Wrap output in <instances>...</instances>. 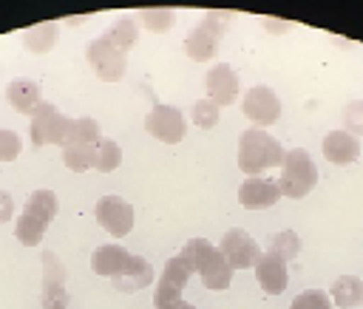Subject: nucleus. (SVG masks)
<instances>
[{
	"label": "nucleus",
	"instance_id": "1",
	"mask_svg": "<svg viewBox=\"0 0 363 309\" xmlns=\"http://www.w3.org/2000/svg\"><path fill=\"white\" fill-rule=\"evenodd\" d=\"M284 156L286 153L281 142L264 128H247L238 136V170H244L247 176H258L261 170L281 167Z\"/></svg>",
	"mask_w": 363,
	"mask_h": 309
},
{
	"label": "nucleus",
	"instance_id": "2",
	"mask_svg": "<svg viewBox=\"0 0 363 309\" xmlns=\"http://www.w3.org/2000/svg\"><path fill=\"white\" fill-rule=\"evenodd\" d=\"M184 261L193 266V272L201 278V283L213 292L227 289L233 281V266L227 264V258L221 255V249L216 244H210L207 238H190L182 247Z\"/></svg>",
	"mask_w": 363,
	"mask_h": 309
},
{
	"label": "nucleus",
	"instance_id": "3",
	"mask_svg": "<svg viewBox=\"0 0 363 309\" xmlns=\"http://www.w3.org/2000/svg\"><path fill=\"white\" fill-rule=\"evenodd\" d=\"M57 196L51 190H34L26 204H23V213L17 215V224H14V238L23 244V247H37L48 230V224L54 221L57 215Z\"/></svg>",
	"mask_w": 363,
	"mask_h": 309
},
{
	"label": "nucleus",
	"instance_id": "4",
	"mask_svg": "<svg viewBox=\"0 0 363 309\" xmlns=\"http://www.w3.org/2000/svg\"><path fill=\"white\" fill-rule=\"evenodd\" d=\"M315 184H318V167H315L312 156L303 147L286 150L284 164H281V176H278L281 196H286V198H303V196H309L315 190Z\"/></svg>",
	"mask_w": 363,
	"mask_h": 309
},
{
	"label": "nucleus",
	"instance_id": "5",
	"mask_svg": "<svg viewBox=\"0 0 363 309\" xmlns=\"http://www.w3.org/2000/svg\"><path fill=\"white\" fill-rule=\"evenodd\" d=\"M85 60L88 65L94 68V74L102 79V82H119L125 77V68H128V57L125 51H119L111 40L105 37H96L85 45Z\"/></svg>",
	"mask_w": 363,
	"mask_h": 309
},
{
	"label": "nucleus",
	"instance_id": "6",
	"mask_svg": "<svg viewBox=\"0 0 363 309\" xmlns=\"http://www.w3.org/2000/svg\"><path fill=\"white\" fill-rule=\"evenodd\" d=\"M221 34H224V14L221 11H210L199 26H193V31L184 40V48H187L190 60H196V62L213 60L216 51H218Z\"/></svg>",
	"mask_w": 363,
	"mask_h": 309
},
{
	"label": "nucleus",
	"instance_id": "7",
	"mask_svg": "<svg viewBox=\"0 0 363 309\" xmlns=\"http://www.w3.org/2000/svg\"><path fill=\"white\" fill-rule=\"evenodd\" d=\"M218 249H221V255L227 258V264L233 266V272L235 269H255V264L261 261V247H258V241L247 232V230H241V227H230L224 235H221V241H218Z\"/></svg>",
	"mask_w": 363,
	"mask_h": 309
},
{
	"label": "nucleus",
	"instance_id": "8",
	"mask_svg": "<svg viewBox=\"0 0 363 309\" xmlns=\"http://www.w3.org/2000/svg\"><path fill=\"white\" fill-rule=\"evenodd\" d=\"M68 125H71V119L62 116L54 102H43L31 113V142L37 147H43V145H60L62 147L65 133H68Z\"/></svg>",
	"mask_w": 363,
	"mask_h": 309
},
{
	"label": "nucleus",
	"instance_id": "9",
	"mask_svg": "<svg viewBox=\"0 0 363 309\" xmlns=\"http://www.w3.org/2000/svg\"><path fill=\"white\" fill-rule=\"evenodd\" d=\"M145 130L153 139L164 142V145H179L187 136V122H184L179 108H173V105H153L147 111V116H145Z\"/></svg>",
	"mask_w": 363,
	"mask_h": 309
},
{
	"label": "nucleus",
	"instance_id": "10",
	"mask_svg": "<svg viewBox=\"0 0 363 309\" xmlns=\"http://www.w3.org/2000/svg\"><path fill=\"white\" fill-rule=\"evenodd\" d=\"M94 215L96 224L113 238H125L133 230V207L119 196H102L94 207Z\"/></svg>",
	"mask_w": 363,
	"mask_h": 309
},
{
	"label": "nucleus",
	"instance_id": "11",
	"mask_svg": "<svg viewBox=\"0 0 363 309\" xmlns=\"http://www.w3.org/2000/svg\"><path fill=\"white\" fill-rule=\"evenodd\" d=\"M241 113L258 128L272 125L281 116V96L267 85H252L241 96Z\"/></svg>",
	"mask_w": 363,
	"mask_h": 309
},
{
	"label": "nucleus",
	"instance_id": "12",
	"mask_svg": "<svg viewBox=\"0 0 363 309\" xmlns=\"http://www.w3.org/2000/svg\"><path fill=\"white\" fill-rule=\"evenodd\" d=\"M68 289H65V266L57 252H43V309H65Z\"/></svg>",
	"mask_w": 363,
	"mask_h": 309
},
{
	"label": "nucleus",
	"instance_id": "13",
	"mask_svg": "<svg viewBox=\"0 0 363 309\" xmlns=\"http://www.w3.org/2000/svg\"><path fill=\"white\" fill-rule=\"evenodd\" d=\"M204 91H207V99H213L218 108L233 105L238 99V74H235V68L227 65V62L213 65L204 77Z\"/></svg>",
	"mask_w": 363,
	"mask_h": 309
},
{
	"label": "nucleus",
	"instance_id": "14",
	"mask_svg": "<svg viewBox=\"0 0 363 309\" xmlns=\"http://www.w3.org/2000/svg\"><path fill=\"white\" fill-rule=\"evenodd\" d=\"M278 198H281L278 181H269L261 176H247L238 187V201L247 210H267V207L278 204Z\"/></svg>",
	"mask_w": 363,
	"mask_h": 309
},
{
	"label": "nucleus",
	"instance_id": "15",
	"mask_svg": "<svg viewBox=\"0 0 363 309\" xmlns=\"http://www.w3.org/2000/svg\"><path fill=\"white\" fill-rule=\"evenodd\" d=\"M130 258H133V252H128L125 247H119V244H102V247H96L94 255H91V269H94L96 275L113 281V278H119V275L128 269Z\"/></svg>",
	"mask_w": 363,
	"mask_h": 309
},
{
	"label": "nucleus",
	"instance_id": "16",
	"mask_svg": "<svg viewBox=\"0 0 363 309\" xmlns=\"http://www.w3.org/2000/svg\"><path fill=\"white\" fill-rule=\"evenodd\" d=\"M255 281L261 283V289L267 295H281L289 283V269H286V261L272 255V252H264L261 261L255 264Z\"/></svg>",
	"mask_w": 363,
	"mask_h": 309
},
{
	"label": "nucleus",
	"instance_id": "17",
	"mask_svg": "<svg viewBox=\"0 0 363 309\" xmlns=\"http://www.w3.org/2000/svg\"><path fill=\"white\" fill-rule=\"evenodd\" d=\"M320 150H323V159L326 162H332V164H349V162H354L360 156V139L340 128V130H332V133L323 136Z\"/></svg>",
	"mask_w": 363,
	"mask_h": 309
},
{
	"label": "nucleus",
	"instance_id": "18",
	"mask_svg": "<svg viewBox=\"0 0 363 309\" xmlns=\"http://www.w3.org/2000/svg\"><path fill=\"white\" fill-rule=\"evenodd\" d=\"M6 99L9 105L17 111V113H34L40 105H43V91H40V82L37 79H28V77H17L9 82L6 88Z\"/></svg>",
	"mask_w": 363,
	"mask_h": 309
},
{
	"label": "nucleus",
	"instance_id": "19",
	"mask_svg": "<svg viewBox=\"0 0 363 309\" xmlns=\"http://www.w3.org/2000/svg\"><path fill=\"white\" fill-rule=\"evenodd\" d=\"M150 283H153V266L142 255H133L130 264H128V269L119 278H113V286L119 292H136V289H145Z\"/></svg>",
	"mask_w": 363,
	"mask_h": 309
},
{
	"label": "nucleus",
	"instance_id": "20",
	"mask_svg": "<svg viewBox=\"0 0 363 309\" xmlns=\"http://www.w3.org/2000/svg\"><path fill=\"white\" fill-rule=\"evenodd\" d=\"M329 298H332L335 306L352 309V306H357V303L363 300V281H360L357 275H340V278L332 281Z\"/></svg>",
	"mask_w": 363,
	"mask_h": 309
},
{
	"label": "nucleus",
	"instance_id": "21",
	"mask_svg": "<svg viewBox=\"0 0 363 309\" xmlns=\"http://www.w3.org/2000/svg\"><path fill=\"white\" fill-rule=\"evenodd\" d=\"M102 136H99V122L94 116H77L71 119L68 125V133H65V145H96Z\"/></svg>",
	"mask_w": 363,
	"mask_h": 309
},
{
	"label": "nucleus",
	"instance_id": "22",
	"mask_svg": "<svg viewBox=\"0 0 363 309\" xmlns=\"http://www.w3.org/2000/svg\"><path fill=\"white\" fill-rule=\"evenodd\" d=\"M54 43H57V26L54 23H37V26L23 31V45L31 48L34 54L48 51Z\"/></svg>",
	"mask_w": 363,
	"mask_h": 309
},
{
	"label": "nucleus",
	"instance_id": "23",
	"mask_svg": "<svg viewBox=\"0 0 363 309\" xmlns=\"http://www.w3.org/2000/svg\"><path fill=\"white\" fill-rule=\"evenodd\" d=\"M94 162H96V145H65L62 147V164L68 170L82 173L94 167Z\"/></svg>",
	"mask_w": 363,
	"mask_h": 309
},
{
	"label": "nucleus",
	"instance_id": "24",
	"mask_svg": "<svg viewBox=\"0 0 363 309\" xmlns=\"http://www.w3.org/2000/svg\"><path fill=\"white\" fill-rule=\"evenodd\" d=\"M267 252H272V255H278V258H284V261H292V258L301 252V238H298V232H295V230H281V232L269 235V238H267Z\"/></svg>",
	"mask_w": 363,
	"mask_h": 309
},
{
	"label": "nucleus",
	"instance_id": "25",
	"mask_svg": "<svg viewBox=\"0 0 363 309\" xmlns=\"http://www.w3.org/2000/svg\"><path fill=\"white\" fill-rule=\"evenodd\" d=\"M193 275H196L193 266H190V264L184 261V255L179 252V255H173V258L164 261V269H162V278H159V281H164V283H170V286H176V289H184Z\"/></svg>",
	"mask_w": 363,
	"mask_h": 309
},
{
	"label": "nucleus",
	"instance_id": "26",
	"mask_svg": "<svg viewBox=\"0 0 363 309\" xmlns=\"http://www.w3.org/2000/svg\"><path fill=\"white\" fill-rule=\"evenodd\" d=\"M105 40H111L119 51H128L130 45H136V23H133V17H119V20H113V26L102 34Z\"/></svg>",
	"mask_w": 363,
	"mask_h": 309
},
{
	"label": "nucleus",
	"instance_id": "27",
	"mask_svg": "<svg viewBox=\"0 0 363 309\" xmlns=\"http://www.w3.org/2000/svg\"><path fill=\"white\" fill-rule=\"evenodd\" d=\"M122 164V147L113 142V139H99L96 142V162H94V170L99 173H111Z\"/></svg>",
	"mask_w": 363,
	"mask_h": 309
},
{
	"label": "nucleus",
	"instance_id": "28",
	"mask_svg": "<svg viewBox=\"0 0 363 309\" xmlns=\"http://www.w3.org/2000/svg\"><path fill=\"white\" fill-rule=\"evenodd\" d=\"M218 113H221V108L213 99H199V102H193V111H190L193 125H199L201 130L216 128L218 125Z\"/></svg>",
	"mask_w": 363,
	"mask_h": 309
},
{
	"label": "nucleus",
	"instance_id": "29",
	"mask_svg": "<svg viewBox=\"0 0 363 309\" xmlns=\"http://www.w3.org/2000/svg\"><path fill=\"white\" fill-rule=\"evenodd\" d=\"M332 306L335 303H332L329 292H323V289H306V292L295 295V300L289 303V309H332Z\"/></svg>",
	"mask_w": 363,
	"mask_h": 309
},
{
	"label": "nucleus",
	"instance_id": "30",
	"mask_svg": "<svg viewBox=\"0 0 363 309\" xmlns=\"http://www.w3.org/2000/svg\"><path fill=\"white\" fill-rule=\"evenodd\" d=\"M343 130H349L352 136H363V99H352V102H346V108H343Z\"/></svg>",
	"mask_w": 363,
	"mask_h": 309
},
{
	"label": "nucleus",
	"instance_id": "31",
	"mask_svg": "<svg viewBox=\"0 0 363 309\" xmlns=\"http://www.w3.org/2000/svg\"><path fill=\"white\" fill-rule=\"evenodd\" d=\"M23 150V142L14 130L9 128H0V162H14Z\"/></svg>",
	"mask_w": 363,
	"mask_h": 309
},
{
	"label": "nucleus",
	"instance_id": "32",
	"mask_svg": "<svg viewBox=\"0 0 363 309\" xmlns=\"http://www.w3.org/2000/svg\"><path fill=\"white\" fill-rule=\"evenodd\" d=\"M179 300H182V289H176V286H170V283H164V281L156 283V289H153V306H156V309H170V306H176Z\"/></svg>",
	"mask_w": 363,
	"mask_h": 309
},
{
	"label": "nucleus",
	"instance_id": "33",
	"mask_svg": "<svg viewBox=\"0 0 363 309\" xmlns=\"http://www.w3.org/2000/svg\"><path fill=\"white\" fill-rule=\"evenodd\" d=\"M142 23L153 31H164L173 26V11L170 9H145L142 11Z\"/></svg>",
	"mask_w": 363,
	"mask_h": 309
},
{
	"label": "nucleus",
	"instance_id": "34",
	"mask_svg": "<svg viewBox=\"0 0 363 309\" xmlns=\"http://www.w3.org/2000/svg\"><path fill=\"white\" fill-rule=\"evenodd\" d=\"M11 215H14V201H11V196L6 190H0V224L9 221Z\"/></svg>",
	"mask_w": 363,
	"mask_h": 309
},
{
	"label": "nucleus",
	"instance_id": "35",
	"mask_svg": "<svg viewBox=\"0 0 363 309\" xmlns=\"http://www.w3.org/2000/svg\"><path fill=\"white\" fill-rule=\"evenodd\" d=\"M170 309H196V306H193V303H187V300H179V303H176V306H170Z\"/></svg>",
	"mask_w": 363,
	"mask_h": 309
}]
</instances>
